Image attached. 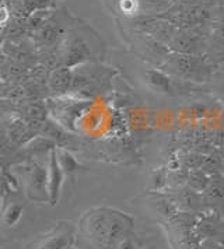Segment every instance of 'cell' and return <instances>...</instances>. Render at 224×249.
I'll use <instances>...</instances> for the list:
<instances>
[{"label": "cell", "mask_w": 224, "mask_h": 249, "mask_svg": "<svg viewBox=\"0 0 224 249\" xmlns=\"http://www.w3.org/2000/svg\"><path fill=\"white\" fill-rule=\"evenodd\" d=\"M57 159H59V162H60V165H62V168H63L66 175H72L73 172H76L78 170L77 161L66 151H62Z\"/></svg>", "instance_id": "obj_7"}, {"label": "cell", "mask_w": 224, "mask_h": 249, "mask_svg": "<svg viewBox=\"0 0 224 249\" xmlns=\"http://www.w3.org/2000/svg\"><path fill=\"white\" fill-rule=\"evenodd\" d=\"M65 171L62 168L59 159L55 151H52L49 159V170H48V183H49V203L55 206L60 197L62 186L65 181Z\"/></svg>", "instance_id": "obj_3"}, {"label": "cell", "mask_w": 224, "mask_h": 249, "mask_svg": "<svg viewBox=\"0 0 224 249\" xmlns=\"http://www.w3.org/2000/svg\"><path fill=\"white\" fill-rule=\"evenodd\" d=\"M95 35L84 33L83 30H72L63 38L62 46V60L67 66L80 65L94 53L95 46L91 39H95Z\"/></svg>", "instance_id": "obj_1"}, {"label": "cell", "mask_w": 224, "mask_h": 249, "mask_svg": "<svg viewBox=\"0 0 224 249\" xmlns=\"http://www.w3.org/2000/svg\"><path fill=\"white\" fill-rule=\"evenodd\" d=\"M22 212H24V207H22L21 204H10V206L7 207V210L4 212V215H3L4 224L7 227L16 226V224L20 221V218H21Z\"/></svg>", "instance_id": "obj_6"}, {"label": "cell", "mask_w": 224, "mask_h": 249, "mask_svg": "<svg viewBox=\"0 0 224 249\" xmlns=\"http://www.w3.org/2000/svg\"><path fill=\"white\" fill-rule=\"evenodd\" d=\"M27 191L31 199L45 200L49 199V183H48V172L39 167L33 165L27 174Z\"/></svg>", "instance_id": "obj_2"}, {"label": "cell", "mask_w": 224, "mask_h": 249, "mask_svg": "<svg viewBox=\"0 0 224 249\" xmlns=\"http://www.w3.org/2000/svg\"><path fill=\"white\" fill-rule=\"evenodd\" d=\"M118 249H134V245L132 241H129V239H123L122 242L119 244Z\"/></svg>", "instance_id": "obj_9"}, {"label": "cell", "mask_w": 224, "mask_h": 249, "mask_svg": "<svg viewBox=\"0 0 224 249\" xmlns=\"http://www.w3.org/2000/svg\"><path fill=\"white\" fill-rule=\"evenodd\" d=\"M137 0H121V9L125 14H133L137 10Z\"/></svg>", "instance_id": "obj_8"}, {"label": "cell", "mask_w": 224, "mask_h": 249, "mask_svg": "<svg viewBox=\"0 0 224 249\" xmlns=\"http://www.w3.org/2000/svg\"><path fill=\"white\" fill-rule=\"evenodd\" d=\"M65 31L60 21H55V20H48L42 28H39L37 31V38L38 42L44 46L54 45L55 42H57L60 38H65Z\"/></svg>", "instance_id": "obj_4"}, {"label": "cell", "mask_w": 224, "mask_h": 249, "mask_svg": "<svg viewBox=\"0 0 224 249\" xmlns=\"http://www.w3.org/2000/svg\"><path fill=\"white\" fill-rule=\"evenodd\" d=\"M73 241V237L69 231L55 232L45 239L37 249H66Z\"/></svg>", "instance_id": "obj_5"}]
</instances>
